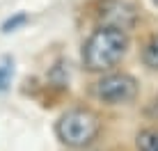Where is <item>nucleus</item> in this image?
Listing matches in <instances>:
<instances>
[{"mask_svg":"<svg viewBox=\"0 0 158 151\" xmlns=\"http://www.w3.org/2000/svg\"><path fill=\"white\" fill-rule=\"evenodd\" d=\"M154 2H158V0H154Z\"/></svg>","mask_w":158,"mask_h":151,"instance_id":"6e6552de","label":"nucleus"},{"mask_svg":"<svg viewBox=\"0 0 158 151\" xmlns=\"http://www.w3.org/2000/svg\"><path fill=\"white\" fill-rule=\"evenodd\" d=\"M101 21L103 25H112V28H122L126 30L135 23V12L133 7L126 2H119V0H108L103 5V12H101Z\"/></svg>","mask_w":158,"mask_h":151,"instance_id":"20e7f679","label":"nucleus"},{"mask_svg":"<svg viewBox=\"0 0 158 151\" xmlns=\"http://www.w3.org/2000/svg\"><path fill=\"white\" fill-rule=\"evenodd\" d=\"M126 51H128L126 30L112 28V25H101L87 37L83 46V64L87 71H94V73L110 71L124 60Z\"/></svg>","mask_w":158,"mask_h":151,"instance_id":"f257e3e1","label":"nucleus"},{"mask_svg":"<svg viewBox=\"0 0 158 151\" xmlns=\"http://www.w3.org/2000/svg\"><path fill=\"white\" fill-rule=\"evenodd\" d=\"M138 151H158V128H147L138 135Z\"/></svg>","mask_w":158,"mask_h":151,"instance_id":"423d86ee","label":"nucleus"},{"mask_svg":"<svg viewBox=\"0 0 158 151\" xmlns=\"http://www.w3.org/2000/svg\"><path fill=\"white\" fill-rule=\"evenodd\" d=\"M94 96L108 105H122L131 103L138 96V80L128 73H106L103 78L96 80L94 85Z\"/></svg>","mask_w":158,"mask_h":151,"instance_id":"7ed1b4c3","label":"nucleus"},{"mask_svg":"<svg viewBox=\"0 0 158 151\" xmlns=\"http://www.w3.org/2000/svg\"><path fill=\"white\" fill-rule=\"evenodd\" d=\"M12 73H14V64L9 57H2L0 60V92H5L9 87V80H12Z\"/></svg>","mask_w":158,"mask_h":151,"instance_id":"0eeeda50","label":"nucleus"},{"mask_svg":"<svg viewBox=\"0 0 158 151\" xmlns=\"http://www.w3.org/2000/svg\"><path fill=\"white\" fill-rule=\"evenodd\" d=\"M142 62H144V67L158 71V35H154L144 44V48H142Z\"/></svg>","mask_w":158,"mask_h":151,"instance_id":"39448f33","label":"nucleus"},{"mask_svg":"<svg viewBox=\"0 0 158 151\" xmlns=\"http://www.w3.org/2000/svg\"><path fill=\"white\" fill-rule=\"evenodd\" d=\"M55 133L60 142L71 149L89 147L101 133V119L89 108H73L67 110L55 124Z\"/></svg>","mask_w":158,"mask_h":151,"instance_id":"f03ea898","label":"nucleus"}]
</instances>
